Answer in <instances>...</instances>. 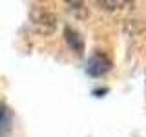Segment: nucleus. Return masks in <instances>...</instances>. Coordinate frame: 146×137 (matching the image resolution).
I'll list each match as a JSON object with an SVG mask.
<instances>
[{
	"instance_id": "f257e3e1",
	"label": "nucleus",
	"mask_w": 146,
	"mask_h": 137,
	"mask_svg": "<svg viewBox=\"0 0 146 137\" xmlns=\"http://www.w3.org/2000/svg\"><path fill=\"white\" fill-rule=\"evenodd\" d=\"M29 20H31V26L35 27L36 33L40 35H51L57 27V18L48 7L44 6H36L33 4L29 9Z\"/></svg>"
},
{
	"instance_id": "20e7f679",
	"label": "nucleus",
	"mask_w": 146,
	"mask_h": 137,
	"mask_svg": "<svg viewBox=\"0 0 146 137\" xmlns=\"http://www.w3.org/2000/svg\"><path fill=\"white\" fill-rule=\"evenodd\" d=\"M13 128V113L7 106H0V137H9Z\"/></svg>"
},
{
	"instance_id": "39448f33",
	"label": "nucleus",
	"mask_w": 146,
	"mask_h": 137,
	"mask_svg": "<svg viewBox=\"0 0 146 137\" xmlns=\"http://www.w3.org/2000/svg\"><path fill=\"white\" fill-rule=\"evenodd\" d=\"M97 6L104 7V9H110V11H115V9L128 7V6H130V2H124V0H99Z\"/></svg>"
},
{
	"instance_id": "f03ea898",
	"label": "nucleus",
	"mask_w": 146,
	"mask_h": 137,
	"mask_svg": "<svg viewBox=\"0 0 146 137\" xmlns=\"http://www.w3.org/2000/svg\"><path fill=\"white\" fill-rule=\"evenodd\" d=\"M110 70H111V61H110L106 55H100V53L93 55L88 61V64H86V73L90 77H102Z\"/></svg>"
},
{
	"instance_id": "7ed1b4c3",
	"label": "nucleus",
	"mask_w": 146,
	"mask_h": 137,
	"mask_svg": "<svg viewBox=\"0 0 146 137\" xmlns=\"http://www.w3.org/2000/svg\"><path fill=\"white\" fill-rule=\"evenodd\" d=\"M64 39H66L68 46H70V49H73L75 53H82L84 51V40H82L80 33L77 29H73V27H66L64 29Z\"/></svg>"
}]
</instances>
